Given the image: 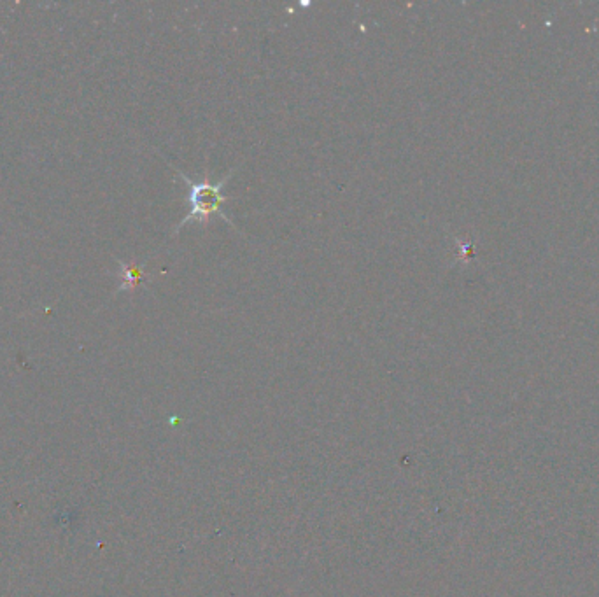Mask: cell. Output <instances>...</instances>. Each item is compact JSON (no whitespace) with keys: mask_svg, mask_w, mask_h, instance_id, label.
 Wrapping results in <instances>:
<instances>
[{"mask_svg":"<svg viewBox=\"0 0 599 597\" xmlns=\"http://www.w3.org/2000/svg\"><path fill=\"white\" fill-rule=\"evenodd\" d=\"M233 174H235V170H232L230 174H226L221 181L218 183H211L209 181V174H205L204 179L202 181H191L190 177L183 174V172H179V176L183 179L184 183H186V188H188V202H190V212L186 214V218L181 221V225L177 226V232L186 226L188 221H198V223H202V225H207V221H209V216L212 214H218L221 218L225 219L226 223H230L233 225L232 219L228 218L226 214H223V211H219V207L221 204L225 202L226 197L223 195V188H225V184L232 179Z\"/></svg>","mask_w":599,"mask_h":597,"instance_id":"1","label":"cell"}]
</instances>
